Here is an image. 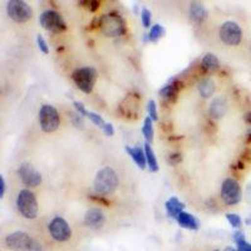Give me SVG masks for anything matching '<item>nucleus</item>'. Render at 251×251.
I'll return each mask as SVG.
<instances>
[{"label": "nucleus", "instance_id": "18", "mask_svg": "<svg viewBox=\"0 0 251 251\" xmlns=\"http://www.w3.org/2000/svg\"><path fill=\"white\" fill-rule=\"evenodd\" d=\"M177 221L185 228H190V230H197L199 228V221L192 215L187 214V212H181L178 217H177Z\"/></svg>", "mask_w": 251, "mask_h": 251}, {"label": "nucleus", "instance_id": "29", "mask_svg": "<svg viewBox=\"0 0 251 251\" xmlns=\"http://www.w3.org/2000/svg\"><path fill=\"white\" fill-rule=\"evenodd\" d=\"M149 114H150V118H151L152 121L157 120V108H156V103H154V100H150L149 102Z\"/></svg>", "mask_w": 251, "mask_h": 251}, {"label": "nucleus", "instance_id": "23", "mask_svg": "<svg viewBox=\"0 0 251 251\" xmlns=\"http://www.w3.org/2000/svg\"><path fill=\"white\" fill-rule=\"evenodd\" d=\"M142 132L145 134V138L147 140V142H152V140H153V126H152V120L150 117H147L145 120Z\"/></svg>", "mask_w": 251, "mask_h": 251}, {"label": "nucleus", "instance_id": "25", "mask_svg": "<svg viewBox=\"0 0 251 251\" xmlns=\"http://www.w3.org/2000/svg\"><path fill=\"white\" fill-rule=\"evenodd\" d=\"M86 116L94 123V125H97L98 127H100V128H104V127H106L107 123H104V121L102 120V117L98 116V114L93 113V112H87Z\"/></svg>", "mask_w": 251, "mask_h": 251}, {"label": "nucleus", "instance_id": "14", "mask_svg": "<svg viewBox=\"0 0 251 251\" xmlns=\"http://www.w3.org/2000/svg\"><path fill=\"white\" fill-rule=\"evenodd\" d=\"M226 108H227V103H226V100L224 97H216L210 104V116L212 118H220L223 117L225 114Z\"/></svg>", "mask_w": 251, "mask_h": 251}, {"label": "nucleus", "instance_id": "1", "mask_svg": "<svg viewBox=\"0 0 251 251\" xmlns=\"http://www.w3.org/2000/svg\"><path fill=\"white\" fill-rule=\"evenodd\" d=\"M118 186L117 174L111 167H103L94 178V190L100 195H111L116 191Z\"/></svg>", "mask_w": 251, "mask_h": 251}, {"label": "nucleus", "instance_id": "35", "mask_svg": "<svg viewBox=\"0 0 251 251\" xmlns=\"http://www.w3.org/2000/svg\"><path fill=\"white\" fill-rule=\"evenodd\" d=\"M0 181H1V192H0V195L3 197L4 194H5V180H4L3 176L0 177Z\"/></svg>", "mask_w": 251, "mask_h": 251}, {"label": "nucleus", "instance_id": "28", "mask_svg": "<svg viewBox=\"0 0 251 251\" xmlns=\"http://www.w3.org/2000/svg\"><path fill=\"white\" fill-rule=\"evenodd\" d=\"M37 42H38V47H39L40 51H43L44 54H48L49 48H48V46H47V42L44 40V38L42 37V35H38Z\"/></svg>", "mask_w": 251, "mask_h": 251}, {"label": "nucleus", "instance_id": "20", "mask_svg": "<svg viewBox=\"0 0 251 251\" xmlns=\"http://www.w3.org/2000/svg\"><path fill=\"white\" fill-rule=\"evenodd\" d=\"M180 91V83L178 82H172L171 84L166 86L160 91V94L163 98L169 100H175L177 97V93Z\"/></svg>", "mask_w": 251, "mask_h": 251}, {"label": "nucleus", "instance_id": "38", "mask_svg": "<svg viewBox=\"0 0 251 251\" xmlns=\"http://www.w3.org/2000/svg\"><path fill=\"white\" fill-rule=\"evenodd\" d=\"M215 251H219V250H215Z\"/></svg>", "mask_w": 251, "mask_h": 251}, {"label": "nucleus", "instance_id": "15", "mask_svg": "<svg viewBox=\"0 0 251 251\" xmlns=\"http://www.w3.org/2000/svg\"><path fill=\"white\" fill-rule=\"evenodd\" d=\"M126 151L133 158V161L137 163V166L141 170L145 169L147 160H146V153L143 152V150L141 147H129V146H127Z\"/></svg>", "mask_w": 251, "mask_h": 251}, {"label": "nucleus", "instance_id": "36", "mask_svg": "<svg viewBox=\"0 0 251 251\" xmlns=\"http://www.w3.org/2000/svg\"><path fill=\"white\" fill-rule=\"evenodd\" d=\"M245 122H246V125L249 126V127H250V132H249V133L251 134V113H248L245 116Z\"/></svg>", "mask_w": 251, "mask_h": 251}, {"label": "nucleus", "instance_id": "4", "mask_svg": "<svg viewBox=\"0 0 251 251\" xmlns=\"http://www.w3.org/2000/svg\"><path fill=\"white\" fill-rule=\"evenodd\" d=\"M97 71L92 67H84V68H78L73 72L72 78L75 80V86L84 93H92L97 80Z\"/></svg>", "mask_w": 251, "mask_h": 251}, {"label": "nucleus", "instance_id": "37", "mask_svg": "<svg viewBox=\"0 0 251 251\" xmlns=\"http://www.w3.org/2000/svg\"><path fill=\"white\" fill-rule=\"evenodd\" d=\"M226 251H236V250H235V249H232V248H227V249H226Z\"/></svg>", "mask_w": 251, "mask_h": 251}, {"label": "nucleus", "instance_id": "24", "mask_svg": "<svg viewBox=\"0 0 251 251\" xmlns=\"http://www.w3.org/2000/svg\"><path fill=\"white\" fill-rule=\"evenodd\" d=\"M163 34V29L162 26L158 25V24H156V25H153L151 28V31H150V34H149V38L151 42H156L158 38L162 37Z\"/></svg>", "mask_w": 251, "mask_h": 251}, {"label": "nucleus", "instance_id": "27", "mask_svg": "<svg viewBox=\"0 0 251 251\" xmlns=\"http://www.w3.org/2000/svg\"><path fill=\"white\" fill-rule=\"evenodd\" d=\"M141 19H142V24L147 28L151 24V12L149 9H143L142 14H141Z\"/></svg>", "mask_w": 251, "mask_h": 251}, {"label": "nucleus", "instance_id": "31", "mask_svg": "<svg viewBox=\"0 0 251 251\" xmlns=\"http://www.w3.org/2000/svg\"><path fill=\"white\" fill-rule=\"evenodd\" d=\"M73 104H75V109H77V111L79 112V113H80V116H86L87 112H88V111H87V109L84 108V106H83L82 103H80V102H77V100H75V102L73 103Z\"/></svg>", "mask_w": 251, "mask_h": 251}, {"label": "nucleus", "instance_id": "6", "mask_svg": "<svg viewBox=\"0 0 251 251\" xmlns=\"http://www.w3.org/2000/svg\"><path fill=\"white\" fill-rule=\"evenodd\" d=\"M39 23L46 30L54 33V34L62 33L67 28L66 22L63 20L62 15L58 12H55V10H47V12H44L43 14L40 15Z\"/></svg>", "mask_w": 251, "mask_h": 251}, {"label": "nucleus", "instance_id": "17", "mask_svg": "<svg viewBox=\"0 0 251 251\" xmlns=\"http://www.w3.org/2000/svg\"><path fill=\"white\" fill-rule=\"evenodd\" d=\"M182 208L183 203L180 202L178 199H176V197H171V199L167 200V202H166V210H167V215H169L170 217L177 219L178 215H180L181 212H183Z\"/></svg>", "mask_w": 251, "mask_h": 251}, {"label": "nucleus", "instance_id": "8", "mask_svg": "<svg viewBox=\"0 0 251 251\" xmlns=\"http://www.w3.org/2000/svg\"><path fill=\"white\" fill-rule=\"evenodd\" d=\"M220 38L226 46H239L243 39V30L235 22H225L220 26Z\"/></svg>", "mask_w": 251, "mask_h": 251}, {"label": "nucleus", "instance_id": "21", "mask_svg": "<svg viewBox=\"0 0 251 251\" xmlns=\"http://www.w3.org/2000/svg\"><path fill=\"white\" fill-rule=\"evenodd\" d=\"M201 64H202V68L205 69L206 72H215L219 69L220 67V63H219V59L216 58V55L214 54H206L205 57L202 58V62H201Z\"/></svg>", "mask_w": 251, "mask_h": 251}, {"label": "nucleus", "instance_id": "2", "mask_svg": "<svg viewBox=\"0 0 251 251\" xmlns=\"http://www.w3.org/2000/svg\"><path fill=\"white\" fill-rule=\"evenodd\" d=\"M100 28L107 37H121L126 33V23L117 14H104L100 19Z\"/></svg>", "mask_w": 251, "mask_h": 251}, {"label": "nucleus", "instance_id": "5", "mask_svg": "<svg viewBox=\"0 0 251 251\" xmlns=\"http://www.w3.org/2000/svg\"><path fill=\"white\" fill-rule=\"evenodd\" d=\"M40 127L46 133H51L57 131L60 125L59 113L57 109L50 104H44L39 111Z\"/></svg>", "mask_w": 251, "mask_h": 251}, {"label": "nucleus", "instance_id": "22", "mask_svg": "<svg viewBox=\"0 0 251 251\" xmlns=\"http://www.w3.org/2000/svg\"><path fill=\"white\" fill-rule=\"evenodd\" d=\"M145 153H146V160H147V165H149L150 170L152 172H156L158 170V165H157L156 156L153 153V150H152L151 145L149 142L145 145Z\"/></svg>", "mask_w": 251, "mask_h": 251}, {"label": "nucleus", "instance_id": "33", "mask_svg": "<svg viewBox=\"0 0 251 251\" xmlns=\"http://www.w3.org/2000/svg\"><path fill=\"white\" fill-rule=\"evenodd\" d=\"M234 240L237 243H240V241H243V240H245V236H244V234L241 231H237L234 234Z\"/></svg>", "mask_w": 251, "mask_h": 251}, {"label": "nucleus", "instance_id": "16", "mask_svg": "<svg viewBox=\"0 0 251 251\" xmlns=\"http://www.w3.org/2000/svg\"><path fill=\"white\" fill-rule=\"evenodd\" d=\"M190 17H191V19L194 20L195 23L200 24L207 18V12H206V9L201 4L192 3L190 5Z\"/></svg>", "mask_w": 251, "mask_h": 251}, {"label": "nucleus", "instance_id": "3", "mask_svg": "<svg viewBox=\"0 0 251 251\" xmlns=\"http://www.w3.org/2000/svg\"><path fill=\"white\" fill-rule=\"evenodd\" d=\"M18 211L25 219L33 220L38 215V202L35 195L30 190H22L17 199Z\"/></svg>", "mask_w": 251, "mask_h": 251}, {"label": "nucleus", "instance_id": "34", "mask_svg": "<svg viewBox=\"0 0 251 251\" xmlns=\"http://www.w3.org/2000/svg\"><path fill=\"white\" fill-rule=\"evenodd\" d=\"M91 5H89V9H91L92 12H94V10H97L98 6H100V3L98 1H94V0H92V1H88Z\"/></svg>", "mask_w": 251, "mask_h": 251}, {"label": "nucleus", "instance_id": "26", "mask_svg": "<svg viewBox=\"0 0 251 251\" xmlns=\"http://www.w3.org/2000/svg\"><path fill=\"white\" fill-rule=\"evenodd\" d=\"M226 219L228 220V223L231 224L232 227H240L241 226V219H240L239 215L227 214L226 215Z\"/></svg>", "mask_w": 251, "mask_h": 251}, {"label": "nucleus", "instance_id": "30", "mask_svg": "<svg viewBox=\"0 0 251 251\" xmlns=\"http://www.w3.org/2000/svg\"><path fill=\"white\" fill-rule=\"evenodd\" d=\"M237 249H239V251H251V245L246 243L245 240H243V241L237 243Z\"/></svg>", "mask_w": 251, "mask_h": 251}, {"label": "nucleus", "instance_id": "13", "mask_svg": "<svg viewBox=\"0 0 251 251\" xmlns=\"http://www.w3.org/2000/svg\"><path fill=\"white\" fill-rule=\"evenodd\" d=\"M106 223V217L98 208H91L84 216V224L91 228H100Z\"/></svg>", "mask_w": 251, "mask_h": 251}, {"label": "nucleus", "instance_id": "7", "mask_svg": "<svg viewBox=\"0 0 251 251\" xmlns=\"http://www.w3.org/2000/svg\"><path fill=\"white\" fill-rule=\"evenodd\" d=\"M8 15L17 23H25L33 17V10L30 6L22 0H12L6 6Z\"/></svg>", "mask_w": 251, "mask_h": 251}, {"label": "nucleus", "instance_id": "9", "mask_svg": "<svg viewBox=\"0 0 251 251\" xmlns=\"http://www.w3.org/2000/svg\"><path fill=\"white\" fill-rule=\"evenodd\" d=\"M35 240L31 239L26 232L17 231L8 235L5 239V244L13 251H31Z\"/></svg>", "mask_w": 251, "mask_h": 251}, {"label": "nucleus", "instance_id": "12", "mask_svg": "<svg viewBox=\"0 0 251 251\" xmlns=\"http://www.w3.org/2000/svg\"><path fill=\"white\" fill-rule=\"evenodd\" d=\"M18 175L20 180L28 187H37L42 182V175L29 162H23L18 169Z\"/></svg>", "mask_w": 251, "mask_h": 251}, {"label": "nucleus", "instance_id": "19", "mask_svg": "<svg viewBox=\"0 0 251 251\" xmlns=\"http://www.w3.org/2000/svg\"><path fill=\"white\" fill-rule=\"evenodd\" d=\"M199 92L203 98H210L215 92V83L214 80L210 78H205V79L200 80L199 83Z\"/></svg>", "mask_w": 251, "mask_h": 251}, {"label": "nucleus", "instance_id": "11", "mask_svg": "<svg viewBox=\"0 0 251 251\" xmlns=\"http://www.w3.org/2000/svg\"><path fill=\"white\" fill-rule=\"evenodd\" d=\"M221 197L226 205H236L241 200V188L234 178H226L221 187Z\"/></svg>", "mask_w": 251, "mask_h": 251}, {"label": "nucleus", "instance_id": "10", "mask_svg": "<svg viewBox=\"0 0 251 251\" xmlns=\"http://www.w3.org/2000/svg\"><path fill=\"white\" fill-rule=\"evenodd\" d=\"M48 228L50 236L53 237L55 241H59V243L67 241V240L71 239L72 236L71 226L68 225V223H67L66 220L60 216H57L51 220Z\"/></svg>", "mask_w": 251, "mask_h": 251}, {"label": "nucleus", "instance_id": "32", "mask_svg": "<svg viewBox=\"0 0 251 251\" xmlns=\"http://www.w3.org/2000/svg\"><path fill=\"white\" fill-rule=\"evenodd\" d=\"M104 133L107 134V136H113L114 133V129H113V126L111 125V123H107L106 127H104Z\"/></svg>", "mask_w": 251, "mask_h": 251}]
</instances>
